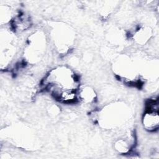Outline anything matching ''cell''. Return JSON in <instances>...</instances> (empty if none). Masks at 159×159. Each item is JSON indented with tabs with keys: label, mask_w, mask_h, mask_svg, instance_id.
<instances>
[{
	"label": "cell",
	"mask_w": 159,
	"mask_h": 159,
	"mask_svg": "<svg viewBox=\"0 0 159 159\" xmlns=\"http://www.w3.org/2000/svg\"><path fill=\"white\" fill-rule=\"evenodd\" d=\"M46 81L48 85L60 89H76L77 85L75 74L65 66H59L52 70L47 75Z\"/></svg>",
	"instance_id": "obj_1"
},
{
	"label": "cell",
	"mask_w": 159,
	"mask_h": 159,
	"mask_svg": "<svg viewBox=\"0 0 159 159\" xmlns=\"http://www.w3.org/2000/svg\"><path fill=\"white\" fill-rule=\"evenodd\" d=\"M142 124L146 130L153 131L157 129L159 124L158 111H147L143 116Z\"/></svg>",
	"instance_id": "obj_2"
},
{
	"label": "cell",
	"mask_w": 159,
	"mask_h": 159,
	"mask_svg": "<svg viewBox=\"0 0 159 159\" xmlns=\"http://www.w3.org/2000/svg\"><path fill=\"white\" fill-rule=\"evenodd\" d=\"M79 95L82 100L87 102H93L96 98L95 92L90 88H84L81 89L80 92H79Z\"/></svg>",
	"instance_id": "obj_3"
},
{
	"label": "cell",
	"mask_w": 159,
	"mask_h": 159,
	"mask_svg": "<svg viewBox=\"0 0 159 159\" xmlns=\"http://www.w3.org/2000/svg\"><path fill=\"white\" fill-rule=\"evenodd\" d=\"M11 19L10 8L7 6H1V24H6Z\"/></svg>",
	"instance_id": "obj_4"
}]
</instances>
